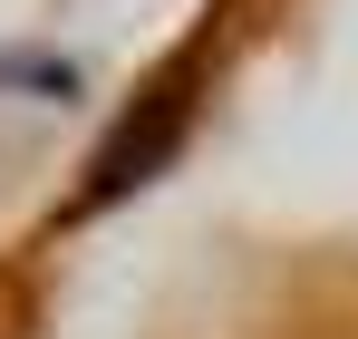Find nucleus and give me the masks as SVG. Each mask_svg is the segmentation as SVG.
<instances>
[{
  "instance_id": "f257e3e1",
  "label": "nucleus",
  "mask_w": 358,
  "mask_h": 339,
  "mask_svg": "<svg viewBox=\"0 0 358 339\" xmlns=\"http://www.w3.org/2000/svg\"><path fill=\"white\" fill-rule=\"evenodd\" d=\"M0 97H29V107H78L87 97V68L68 49H29V39H10L0 49Z\"/></svg>"
}]
</instances>
